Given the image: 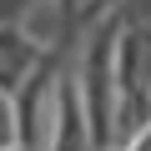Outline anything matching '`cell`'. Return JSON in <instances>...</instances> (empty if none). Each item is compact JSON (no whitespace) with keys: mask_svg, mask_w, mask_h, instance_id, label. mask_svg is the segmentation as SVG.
Wrapping results in <instances>:
<instances>
[{"mask_svg":"<svg viewBox=\"0 0 151 151\" xmlns=\"http://www.w3.org/2000/svg\"><path fill=\"white\" fill-rule=\"evenodd\" d=\"M35 60H40V50H35L15 25H0V96H10L25 76H30Z\"/></svg>","mask_w":151,"mask_h":151,"instance_id":"6da1fadb","label":"cell"},{"mask_svg":"<svg viewBox=\"0 0 151 151\" xmlns=\"http://www.w3.org/2000/svg\"><path fill=\"white\" fill-rule=\"evenodd\" d=\"M5 151H25V146H5Z\"/></svg>","mask_w":151,"mask_h":151,"instance_id":"7a4b0ae2","label":"cell"}]
</instances>
